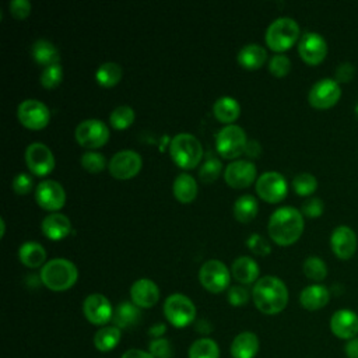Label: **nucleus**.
<instances>
[{
    "mask_svg": "<svg viewBox=\"0 0 358 358\" xmlns=\"http://www.w3.org/2000/svg\"><path fill=\"white\" fill-rule=\"evenodd\" d=\"M267 231L271 239L278 245L287 246L294 243L303 232L302 213L291 206L278 207L268 218Z\"/></svg>",
    "mask_w": 358,
    "mask_h": 358,
    "instance_id": "nucleus-1",
    "label": "nucleus"
},
{
    "mask_svg": "<svg viewBox=\"0 0 358 358\" xmlns=\"http://www.w3.org/2000/svg\"><path fill=\"white\" fill-rule=\"evenodd\" d=\"M255 306L266 315H277L288 303V289L282 280L275 275L259 278L252 289Z\"/></svg>",
    "mask_w": 358,
    "mask_h": 358,
    "instance_id": "nucleus-2",
    "label": "nucleus"
},
{
    "mask_svg": "<svg viewBox=\"0 0 358 358\" xmlns=\"http://www.w3.org/2000/svg\"><path fill=\"white\" fill-rule=\"evenodd\" d=\"M78 277L76 264L64 257L48 260L41 268L42 282L52 291H66L74 285Z\"/></svg>",
    "mask_w": 358,
    "mask_h": 358,
    "instance_id": "nucleus-3",
    "label": "nucleus"
},
{
    "mask_svg": "<svg viewBox=\"0 0 358 358\" xmlns=\"http://www.w3.org/2000/svg\"><path fill=\"white\" fill-rule=\"evenodd\" d=\"M169 152L176 165L183 169H190L201 161L203 147L196 136L182 131L175 134L171 140Z\"/></svg>",
    "mask_w": 358,
    "mask_h": 358,
    "instance_id": "nucleus-4",
    "label": "nucleus"
},
{
    "mask_svg": "<svg viewBox=\"0 0 358 358\" xmlns=\"http://www.w3.org/2000/svg\"><path fill=\"white\" fill-rule=\"evenodd\" d=\"M299 36V25L291 17H278L266 29V43L270 49L281 53L289 49Z\"/></svg>",
    "mask_w": 358,
    "mask_h": 358,
    "instance_id": "nucleus-5",
    "label": "nucleus"
},
{
    "mask_svg": "<svg viewBox=\"0 0 358 358\" xmlns=\"http://www.w3.org/2000/svg\"><path fill=\"white\" fill-rule=\"evenodd\" d=\"M248 144L245 130L238 124H225L215 136V147L221 157L232 159L245 152Z\"/></svg>",
    "mask_w": 358,
    "mask_h": 358,
    "instance_id": "nucleus-6",
    "label": "nucleus"
},
{
    "mask_svg": "<svg viewBox=\"0 0 358 358\" xmlns=\"http://www.w3.org/2000/svg\"><path fill=\"white\" fill-rule=\"evenodd\" d=\"M164 315L175 327H186L196 317V306L183 294H172L164 302Z\"/></svg>",
    "mask_w": 358,
    "mask_h": 358,
    "instance_id": "nucleus-7",
    "label": "nucleus"
},
{
    "mask_svg": "<svg viewBox=\"0 0 358 358\" xmlns=\"http://www.w3.org/2000/svg\"><path fill=\"white\" fill-rule=\"evenodd\" d=\"M199 280L207 291L218 294L229 285L231 273L221 260L210 259L201 264L199 270Z\"/></svg>",
    "mask_w": 358,
    "mask_h": 358,
    "instance_id": "nucleus-8",
    "label": "nucleus"
},
{
    "mask_svg": "<svg viewBox=\"0 0 358 358\" xmlns=\"http://www.w3.org/2000/svg\"><path fill=\"white\" fill-rule=\"evenodd\" d=\"M76 140L87 148H98L109 140V127L99 119H84L74 130Z\"/></svg>",
    "mask_w": 358,
    "mask_h": 358,
    "instance_id": "nucleus-9",
    "label": "nucleus"
},
{
    "mask_svg": "<svg viewBox=\"0 0 358 358\" xmlns=\"http://www.w3.org/2000/svg\"><path fill=\"white\" fill-rule=\"evenodd\" d=\"M340 96V84L333 78H322L310 87L308 101L316 109H329L338 102Z\"/></svg>",
    "mask_w": 358,
    "mask_h": 358,
    "instance_id": "nucleus-10",
    "label": "nucleus"
},
{
    "mask_svg": "<svg viewBox=\"0 0 358 358\" xmlns=\"http://www.w3.org/2000/svg\"><path fill=\"white\" fill-rule=\"evenodd\" d=\"M287 190L288 185L284 175L275 171L263 172L256 180L257 194L268 203H277L282 200L287 196Z\"/></svg>",
    "mask_w": 358,
    "mask_h": 358,
    "instance_id": "nucleus-11",
    "label": "nucleus"
},
{
    "mask_svg": "<svg viewBox=\"0 0 358 358\" xmlns=\"http://www.w3.org/2000/svg\"><path fill=\"white\" fill-rule=\"evenodd\" d=\"M17 116L20 122L29 129H42L50 119L49 108L39 99L28 98L20 102L17 108Z\"/></svg>",
    "mask_w": 358,
    "mask_h": 358,
    "instance_id": "nucleus-12",
    "label": "nucleus"
},
{
    "mask_svg": "<svg viewBox=\"0 0 358 358\" xmlns=\"http://www.w3.org/2000/svg\"><path fill=\"white\" fill-rule=\"evenodd\" d=\"M143 165L141 155L134 150H120L115 152L108 164L109 172L116 179H129L134 176Z\"/></svg>",
    "mask_w": 358,
    "mask_h": 358,
    "instance_id": "nucleus-13",
    "label": "nucleus"
},
{
    "mask_svg": "<svg viewBox=\"0 0 358 358\" xmlns=\"http://www.w3.org/2000/svg\"><path fill=\"white\" fill-rule=\"evenodd\" d=\"M25 162L31 172L35 175H46L55 168V157L50 148L41 143L34 141L25 148Z\"/></svg>",
    "mask_w": 358,
    "mask_h": 358,
    "instance_id": "nucleus-14",
    "label": "nucleus"
},
{
    "mask_svg": "<svg viewBox=\"0 0 358 358\" xmlns=\"http://www.w3.org/2000/svg\"><path fill=\"white\" fill-rule=\"evenodd\" d=\"M35 199L42 208L56 211L64 206L66 192L59 182L53 179H45L36 185Z\"/></svg>",
    "mask_w": 358,
    "mask_h": 358,
    "instance_id": "nucleus-15",
    "label": "nucleus"
},
{
    "mask_svg": "<svg viewBox=\"0 0 358 358\" xmlns=\"http://www.w3.org/2000/svg\"><path fill=\"white\" fill-rule=\"evenodd\" d=\"M299 56L308 64H319L327 55V43L324 38L317 32H305L298 42Z\"/></svg>",
    "mask_w": 358,
    "mask_h": 358,
    "instance_id": "nucleus-16",
    "label": "nucleus"
},
{
    "mask_svg": "<svg viewBox=\"0 0 358 358\" xmlns=\"http://www.w3.org/2000/svg\"><path fill=\"white\" fill-rule=\"evenodd\" d=\"M85 319L96 326L106 324L113 317V310L109 299L102 294H91L83 302Z\"/></svg>",
    "mask_w": 358,
    "mask_h": 358,
    "instance_id": "nucleus-17",
    "label": "nucleus"
},
{
    "mask_svg": "<svg viewBox=\"0 0 358 358\" xmlns=\"http://www.w3.org/2000/svg\"><path fill=\"white\" fill-rule=\"evenodd\" d=\"M224 178L232 187H246L256 178V165L249 159H235L225 166Z\"/></svg>",
    "mask_w": 358,
    "mask_h": 358,
    "instance_id": "nucleus-18",
    "label": "nucleus"
},
{
    "mask_svg": "<svg viewBox=\"0 0 358 358\" xmlns=\"http://www.w3.org/2000/svg\"><path fill=\"white\" fill-rule=\"evenodd\" d=\"M330 246L338 259L347 260L352 257L357 250V235L350 227L340 225L331 232Z\"/></svg>",
    "mask_w": 358,
    "mask_h": 358,
    "instance_id": "nucleus-19",
    "label": "nucleus"
},
{
    "mask_svg": "<svg viewBox=\"0 0 358 358\" xmlns=\"http://www.w3.org/2000/svg\"><path fill=\"white\" fill-rule=\"evenodd\" d=\"M331 333L341 340H351L358 334V316L350 309H340L330 317Z\"/></svg>",
    "mask_w": 358,
    "mask_h": 358,
    "instance_id": "nucleus-20",
    "label": "nucleus"
},
{
    "mask_svg": "<svg viewBox=\"0 0 358 358\" xmlns=\"http://www.w3.org/2000/svg\"><path fill=\"white\" fill-rule=\"evenodd\" d=\"M130 296L138 308H151L159 299V288L150 278H138L130 287Z\"/></svg>",
    "mask_w": 358,
    "mask_h": 358,
    "instance_id": "nucleus-21",
    "label": "nucleus"
},
{
    "mask_svg": "<svg viewBox=\"0 0 358 358\" xmlns=\"http://www.w3.org/2000/svg\"><path fill=\"white\" fill-rule=\"evenodd\" d=\"M41 228L49 239L57 241L70 234L71 222L70 218L62 213H50L42 220Z\"/></svg>",
    "mask_w": 358,
    "mask_h": 358,
    "instance_id": "nucleus-22",
    "label": "nucleus"
},
{
    "mask_svg": "<svg viewBox=\"0 0 358 358\" xmlns=\"http://www.w3.org/2000/svg\"><path fill=\"white\" fill-rule=\"evenodd\" d=\"M231 274L241 284H252L259 280V264L249 256H239L231 264Z\"/></svg>",
    "mask_w": 358,
    "mask_h": 358,
    "instance_id": "nucleus-23",
    "label": "nucleus"
},
{
    "mask_svg": "<svg viewBox=\"0 0 358 358\" xmlns=\"http://www.w3.org/2000/svg\"><path fill=\"white\" fill-rule=\"evenodd\" d=\"M330 291L322 284H312L305 287L299 294L301 305L308 310H317L327 305Z\"/></svg>",
    "mask_w": 358,
    "mask_h": 358,
    "instance_id": "nucleus-24",
    "label": "nucleus"
},
{
    "mask_svg": "<svg viewBox=\"0 0 358 358\" xmlns=\"http://www.w3.org/2000/svg\"><path fill=\"white\" fill-rule=\"evenodd\" d=\"M259 351V337L252 331L239 333L231 344L232 358H255Z\"/></svg>",
    "mask_w": 358,
    "mask_h": 358,
    "instance_id": "nucleus-25",
    "label": "nucleus"
},
{
    "mask_svg": "<svg viewBox=\"0 0 358 358\" xmlns=\"http://www.w3.org/2000/svg\"><path fill=\"white\" fill-rule=\"evenodd\" d=\"M236 59L242 67L255 70L264 64L267 59V50L259 43H246L239 49Z\"/></svg>",
    "mask_w": 358,
    "mask_h": 358,
    "instance_id": "nucleus-26",
    "label": "nucleus"
},
{
    "mask_svg": "<svg viewBox=\"0 0 358 358\" xmlns=\"http://www.w3.org/2000/svg\"><path fill=\"white\" fill-rule=\"evenodd\" d=\"M140 309L137 305L129 301L120 302L116 309L113 310V324L116 327L122 329H129L136 326L140 322Z\"/></svg>",
    "mask_w": 358,
    "mask_h": 358,
    "instance_id": "nucleus-27",
    "label": "nucleus"
},
{
    "mask_svg": "<svg viewBox=\"0 0 358 358\" xmlns=\"http://www.w3.org/2000/svg\"><path fill=\"white\" fill-rule=\"evenodd\" d=\"M18 257H20V262L27 267L35 268L45 263L46 250L39 242L27 241L18 249Z\"/></svg>",
    "mask_w": 358,
    "mask_h": 358,
    "instance_id": "nucleus-28",
    "label": "nucleus"
},
{
    "mask_svg": "<svg viewBox=\"0 0 358 358\" xmlns=\"http://www.w3.org/2000/svg\"><path fill=\"white\" fill-rule=\"evenodd\" d=\"M32 57L42 66H50L55 63H59L60 59V53L59 49L55 46L53 42L48 41V39H36L32 43Z\"/></svg>",
    "mask_w": 358,
    "mask_h": 358,
    "instance_id": "nucleus-29",
    "label": "nucleus"
},
{
    "mask_svg": "<svg viewBox=\"0 0 358 358\" xmlns=\"http://www.w3.org/2000/svg\"><path fill=\"white\" fill-rule=\"evenodd\" d=\"M213 112L220 122L231 124V122H234L239 116L241 106L235 98L229 95H224L215 99L213 105Z\"/></svg>",
    "mask_w": 358,
    "mask_h": 358,
    "instance_id": "nucleus-30",
    "label": "nucleus"
},
{
    "mask_svg": "<svg viewBox=\"0 0 358 358\" xmlns=\"http://www.w3.org/2000/svg\"><path fill=\"white\" fill-rule=\"evenodd\" d=\"M172 189H173L175 197L179 201L190 203L192 200H194L197 194V182L190 173L182 172L175 178Z\"/></svg>",
    "mask_w": 358,
    "mask_h": 358,
    "instance_id": "nucleus-31",
    "label": "nucleus"
},
{
    "mask_svg": "<svg viewBox=\"0 0 358 358\" xmlns=\"http://www.w3.org/2000/svg\"><path fill=\"white\" fill-rule=\"evenodd\" d=\"M122 337V330L113 326H103L101 327L94 336V345L101 352H108L113 350Z\"/></svg>",
    "mask_w": 358,
    "mask_h": 358,
    "instance_id": "nucleus-32",
    "label": "nucleus"
},
{
    "mask_svg": "<svg viewBox=\"0 0 358 358\" xmlns=\"http://www.w3.org/2000/svg\"><path fill=\"white\" fill-rule=\"evenodd\" d=\"M259 204L255 196L252 194H242L234 203V217L241 222H248L253 220L257 214Z\"/></svg>",
    "mask_w": 358,
    "mask_h": 358,
    "instance_id": "nucleus-33",
    "label": "nucleus"
},
{
    "mask_svg": "<svg viewBox=\"0 0 358 358\" xmlns=\"http://www.w3.org/2000/svg\"><path fill=\"white\" fill-rule=\"evenodd\" d=\"M122 74H123V69L119 63L105 62L98 66L95 71V78L98 84H101L102 87H112L116 83H119V80L122 78Z\"/></svg>",
    "mask_w": 358,
    "mask_h": 358,
    "instance_id": "nucleus-34",
    "label": "nucleus"
},
{
    "mask_svg": "<svg viewBox=\"0 0 358 358\" xmlns=\"http://www.w3.org/2000/svg\"><path fill=\"white\" fill-rule=\"evenodd\" d=\"M189 358H220V348L211 338H197L189 347Z\"/></svg>",
    "mask_w": 358,
    "mask_h": 358,
    "instance_id": "nucleus-35",
    "label": "nucleus"
},
{
    "mask_svg": "<svg viewBox=\"0 0 358 358\" xmlns=\"http://www.w3.org/2000/svg\"><path fill=\"white\" fill-rule=\"evenodd\" d=\"M305 275L313 281H322L327 275L326 263L317 256H308L302 264Z\"/></svg>",
    "mask_w": 358,
    "mask_h": 358,
    "instance_id": "nucleus-36",
    "label": "nucleus"
},
{
    "mask_svg": "<svg viewBox=\"0 0 358 358\" xmlns=\"http://www.w3.org/2000/svg\"><path fill=\"white\" fill-rule=\"evenodd\" d=\"M134 116V109L131 106L119 105L110 112L109 122L115 129H126L133 123Z\"/></svg>",
    "mask_w": 358,
    "mask_h": 358,
    "instance_id": "nucleus-37",
    "label": "nucleus"
},
{
    "mask_svg": "<svg viewBox=\"0 0 358 358\" xmlns=\"http://www.w3.org/2000/svg\"><path fill=\"white\" fill-rule=\"evenodd\" d=\"M221 169H222V164L220 158L208 154L199 169V176L203 182H214L220 176Z\"/></svg>",
    "mask_w": 358,
    "mask_h": 358,
    "instance_id": "nucleus-38",
    "label": "nucleus"
},
{
    "mask_svg": "<svg viewBox=\"0 0 358 358\" xmlns=\"http://www.w3.org/2000/svg\"><path fill=\"white\" fill-rule=\"evenodd\" d=\"M292 187L296 194L299 196H309L312 194L317 187L316 178L309 172H301L294 176L292 179Z\"/></svg>",
    "mask_w": 358,
    "mask_h": 358,
    "instance_id": "nucleus-39",
    "label": "nucleus"
},
{
    "mask_svg": "<svg viewBox=\"0 0 358 358\" xmlns=\"http://www.w3.org/2000/svg\"><path fill=\"white\" fill-rule=\"evenodd\" d=\"M62 78H63V69H62L60 63L46 66V67H43V70L41 73V84L45 88H53V87L59 85Z\"/></svg>",
    "mask_w": 358,
    "mask_h": 358,
    "instance_id": "nucleus-40",
    "label": "nucleus"
},
{
    "mask_svg": "<svg viewBox=\"0 0 358 358\" xmlns=\"http://www.w3.org/2000/svg\"><path fill=\"white\" fill-rule=\"evenodd\" d=\"M81 165L88 172H101L106 165V159L105 155L101 152L85 151L81 155Z\"/></svg>",
    "mask_w": 358,
    "mask_h": 358,
    "instance_id": "nucleus-41",
    "label": "nucleus"
},
{
    "mask_svg": "<svg viewBox=\"0 0 358 358\" xmlns=\"http://www.w3.org/2000/svg\"><path fill=\"white\" fill-rule=\"evenodd\" d=\"M268 70L275 77H284L291 70V60L284 53H275L268 60Z\"/></svg>",
    "mask_w": 358,
    "mask_h": 358,
    "instance_id": "nucleus-42",
    "label": "nucleus"
},
{
    "mask_svg": "<svg viewBox=\"0 0 358 358\" xmlns=\"http://www.w3.org/2000/svg\"><path fill=\"white\" fill-rule=\"evenodd\" d=\"M246 245L249 246V249L253 253H256L259 256H266L271 252V248H270V243L267 242V239L256 232L249 235V238L246 239Z\"/></svg>",
    "mask_w": 358,
    "mask_h": 358,
    "instance_id": "nucleus-43",
    "label": "nucleus"
},
{
    "mask_svg": "<svg viewBox=\"0 0 358 358\" xmlns=\"http://www.w3.org/2000/svg\"><path fill=\"white\" fill-rule=\"evenodd\" d=\"M150 352L155 358H172L173 357L172 344L166 338H154L150 343Z\"/></svg>",
    "mask_w": 358,
    "mask_h": 358,
    "instance_id": "nucleus-44",
    "label": "nucleus"
},
{
    "mask_svg": "<svg viewBox=\"0 0 358 358\" xmlns=\"http://www.w3.org/2000/svg\"><path fill=\"white\" fill-rule=\"evenodd\" d=\"M11 186H13V190L17 194H27L34 187V179H32V176L29 173L20 172V173H17L14 176V179L11 182Z\"/></svg>",
    "mask_w": 358,
    "mask_h": 358,
    "instance_id": "nucleus-45",
    "label": "nucleus"
},
{
    "mask_svg": "<svg viewBox=\"0 0 358 358\" xmlns=\"http://www.w3.org/2000/svg\"><path fill=\"white\" fill-rule=\"evenodd\" d=\"M227 296L232 306H242L249 301V291L242 285H232L229 287Z\"/></svg>",
    "mask_w": 358,
    "mask_h": 358,
    "instance_id": "nucleus-46",
    "label": "nucleus"
},
{
    "mask_svg": "<svg viewBox=\"0 0 358 358\" xmlns=\"http://www.w3.org/2000/svg\"><path fill=\"white\" fill-rule=\"evenodd\" d=\"M323 210H324V204L319 197L308 199L306 201L302 203V207H301V213L310 218L320 217L323 214Z\"/></svg>",
    "mask_w": 358,
    "mask_h": 358,
    "instance_id": "nucleus-47",
    "label": "nucleus"
},
{
    "mask_svg": "<svg viewBox=\"0 0 358 358\" xmlns=\"http://www.w3.org/2000/svg\"><path fill=\"white\" fill-rule=\"evenodd\" d=\"M10 13L15 18H25L31 13V1L29 0H11L10 4Z\"/></svg>",
    "mask_w": 358,
    "mask_h": 358,
    "instance_id": "nucleus-48",
    "label": "nucleus"
},
{
    "mask_svg": "<svg viewBox=\"0 0 358 358\" xmlns=\"http://www.w3.org/2000/svg\"><path fill=\"white\" fill-rule=\"evenodd\" d=\"M354 74H355L354 64L345 62V63H341L337 66L334 77H336V81L340 84V83H350L352 80Z\"/></svg>",
    "mask_w": 358,
    "mask_h": 358,
    "instance_id": "nucleus-49",
    "label": "nucleus"
},
{
    "mask_svg": "<svg viewBox=\"0 0 358 358\" xmlns=\"http://www.w3.org/2000/svg\"><path fill=\"white\" fill-rule=\"evenodd\" d=\"M344 352L347 358H358V337H354L345 343Z\"/></svg>",
    "mask_w": 358,
    "mask_h": 358,
    "instance_id": "nucleus-50",
    "label": "nucleus"
},
{
    "mask_svg": "<svg viewBox=\"0 0 358 358\" xmlns=\"http://www.w3.org/2000/svg\"><path fill=\"white\" fill-rule=\"evenodd\" d=\"M122 358H155L150 351H144V350H138V348H131V350H127Z\"/></svg>",
    "mask_w": 358,
    "mask_h": 358,
    "instance_id": "nucleus-51",
    "label": "nucleus"
},
{
    "mask_svg": "<svg viewBox=\"0 0 358 358\" xmlns=\"http://www.w3.org/2000/svg\"><path fill=\"white\" fill-rule=\"evenodd\" d=\"M245 152H246L249 157H252V158H257L259 154H260V144H259V141H256V140H248Z\"/></svg>",
    "mask_w": 358,
    "mask_h": 358,
    "instance_id": "nucleus-52",
    "label": "nucleus"
},
{
    "mask_svg": "<svg viewBox=\"0 0 358 358\" xmlns=\"http://www.w3.org/2000/svg\"><path fill=\"white\" fill-rule=\"evenodd\" d=\"M165 330H166V327H165L164 323H157V324L150 327L148 333H150V336H152L155 338H159V336H162L165 333Z\"/></svg>",
    "mask_w": 358,
    "mask_h": 358,
    "instance_id": "nucleus-53",
    "label": "nucleus"
},
{
    "mask_svg": "<svg viewBox=\"0 0 358 358\" xmlns=\"http://www.w3.org/2000/svg\"><path fill=\"white\" fill-rule=\"evenodd\" d=\"M196 329H197V331H201V333H210V331H211V326H210L208 322L204 320V319H201V320L197 322Z\"/></svg>",
    "mask_w": 358,
    "mask_h": 358,
    "instance_id": "nucleus-54",
    "label": "nucleus"
},
{
    "mask_svg": "<svg viewBox=\"0 0 358 358\" xmlns=\"http://www.w3.org/2000/svg\"><path fill=\"white\" fill-rule=\"evenodd\" d=\"M0 228H1L0 236H4V232H6V222H4V218H3V217L0 218Z\"/></svg>",
    "mask_w": 358,
    "mask_h": 358,
    "instance_id": "nucleus-55",
    "label": "nucleus"
},
{
    "mask_svg": "<svg viewBox=\"0 0 358 358\" xmlns=\"http://www.w3.org/2000/svg\"><path fill=\"white\" fill-rule=\"evenodd\" d=\"M354 113H355V116H357V119H358V101L355 102V106H354Z\"/></svg>",
    "mask_w": 358,
    "mask_h": 358,
    "instance_id": "nucleus-56",
    "label": "nucleus"
}]
</instances>
